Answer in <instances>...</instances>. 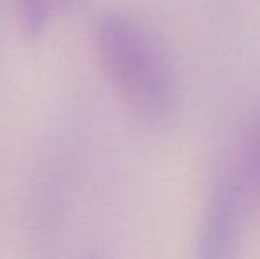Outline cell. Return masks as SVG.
<instances>
[{"label": "cell", "instance_id": "cell-3", "mask_svg": "<svg viewBox=\"0 0 260 259\" xmlns=\"http://www.w3.org/2000/svg\"><path fill=\"white\" fill-rule=\"evenodd\" d=\"M250 199L260 203V107L255 108L244 125L239 160L234 162Z\"/></svg>", "mask_w": 260, "mask_h": 259}, {"label": "cell", "instance_id": "cell-1", "mask_svg": "<svg viewBox=\"0 0 260 259\" xmlns=\"http://www.w3.org/2000/svg\"><path fill=\"white\" fill-rule=\"evenodd\" d=\"M98 50L110 80L138 116L151 123L174 118L181 100L177 73L147 28L110 14L98 27Z\"/></svg>", "mask_w": 260, "mask_h": 259}, {"label": "cell", "instance_id": "cell-4", "mask_svg": "<svg viewBox=\"0 0 260 259\" xmlns=\"http://www.w3.org/2000/svg\"><path fill=\"white\" fill-rule=\"evenodd\" d=\"M21 20L25 28L30 32H39L48 14V0H20Z\"/></svg>", "mask_w": 260, "mask_h": 259}, {"label": "cell", "instance_id": "cell-2", "mask_svg": "<svg viewBox=\"0 0 260 259\" xmlns=\"http://www.w3.org/2000/svg\"><path fill=\"white\" fill-rule=\"evenodd\" d=\"M248 195L234 163L214 176L200 215L195 259H239Z\"/></svg>", "mask_w": 260, "mask_h": 259}]
</instances>
